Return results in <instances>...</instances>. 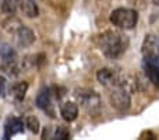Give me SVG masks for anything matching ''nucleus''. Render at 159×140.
I'll return each mask as SVG.
<instances>
[{
  "mask_svg": "<svg viewBox=\"0 0 159 140\" xmlns=\"http://www.w3.org/2000/svg\"><path fill=\"white\" fill-rule=\"evenodd\" d=\"M109 89H111V92H109L111 105L121 112L128 110L131 106V96H129L128 89L122 85H115V87H111Z\"/></svg>",
  "mask_w": 159,
  "mask_h": 140,
  "instance_id": "obj_4",
  "label": "nucleus"
},
{
  "mask_svg": "<svg viewBox=\"0 0 159 140\" xmlns=\"http://www.w3.org/2000/svg\"><path fill=\"white\" fill-rule=\"evenodd\" d=\"M0 60H2V70L10 75V77H16L19 74V57L14 48L6 43L0 44Z\"/></svg>",
  "mask_w": 159,
  "mask_h": 140,
  "instance_id": "obj_2",
  "label": "nucleus"
},
{
  "mask_svg": "<svg viewBox=\"0 0 159 140\" xmlns=\"http://www.w3.org/2000/svg\"><path fill=\"white\" fill-rule=\"evenodd\" d=\"M109 20L114 26L124 28V30H131L138 23V13L132 9H125V7H119L111 13Z\"/></svg>",
  "mask_w": 159,
  "mask_h": 140,
  "instance_id": "obj_3",
  "label": "nucleus"
},
{
  "mask_svg": "<svg viewBox=\"0 0 159 140\" xmlns=\"http://www.w3.org/2000/svg\"><path fill=\"white\" fill-rule=\"evenodd\" d=\"M99 50L102 51V54L107 58L115 60L119 58L126 51L129 45L128 37L122 33L118 31H105L104 34L99 36Z\"/></svg>",
  "mask_w": 159,
  "mask_h": 140,
  "instance_id": "obj_1",
  "label": "nucleus"
},
{
  "mask_svg": "<svg viewBox=\"0 0 159 140\" xmlns=\"http://www.w3.org/2000/svg\"><path fill=\"white\" fill-rule=\"evenodd\" d=\"M7 95V81L3 75H0V96L6 98Z\"/></svg>",
  "mask_w": 159,
  "mask_h": 140,
  "instance_id": "obj_18",
  "label": "nucleus"
},
{
  "mask_svg": "<svg viewBox=\"0 0 159 140\" xmlns=\"http://www.w3.org/2000/svg\"><path fill=\"white\" fill-rule=\"evenodd\" d=\"M70 137V132L68 129L63 126H58L56 130H54V139H58V140H66Z\"/></svg>",
  "mask_w": 159,
  "mask_h": 140,
  "instance_id": "obj_17",
  "label": "nucleus"
},
{
  "mask_svg": "<svg viewBox=\"0 0 159 140\" xmlns=\"http://www.w3.org/2000/svg\"><path fill=\"white\" fill-rule=\"evenodd\" d=\"M60 113L66 122H74L78 116V106L73 102H66L60 106Z\"/></svg>",
  "mask_w": 159,
  "mask_h": 140,
  "instance_id": "obj_12",
  "label": "nucleus"
},
{
  "mask_svg": "<svg viewBox=\"0 0 159 140\" xmlns=\"http://www.w3.org/2000/svg\"><path fill=\"white\" fill-rule=\"evenodd\" d=\"M24 130L23 120L19 117H10L7 119L6 125H4V139H10L11 136L17 133H21Z\"/></svg>",
  "mask_w": 159,
  "mask_h": 140,
  "instance_id": "obj_10",
  "label": "nucleus"
},
{
  "mask_svg": "<svg viewBox=\"0 0 159 140\" xmlns=\"http://www.w3.org/2000/svg\"><path fill=\"white\" fill-rule=\"evenodd\" d=\"M97 79H98V82H101L107 88L115 87V85H122V82H124V78L121 75H118L114 70H109V68L99 70L97 72Z\"/></svg>",
  "mask_w": 159,
  "mask_h": 140,
  "instance_id": "obj_5",
  "label": "nucleus"
},
{
  "mask_svg": "<svg viewBox=\"0 0 159 140\" xmlns=\"http://www.w3.org/2000/svg\"><path fill=\"white\" fill-rule=\"evenodd\" d=\"M36 105L40 109L48 112V108L51 106V92H50L48 88H44V89L40 91V93L36 98Z\"/></svg>",
  "mask_w": 159,
  "mask_h": 140,
  "instance_id": "obj_13",
  "label": "nucleus"
},
{
  "mask_svg": "<svg viewBox=\"0 0 159 140\" xmlns=\"http://www.w3.org/2000/svg\"><path fill=\"white\" fill-rule=\"evenodd\" d=\"M143 70L149 81L159 88V58H143Z\"/></svg>",
  "mask_w": 159,
  "mask_h": 140,
  "instance_id": "obj_7",
  "label": "nucleus"
},
{
  "mask_svg": "<svg viewBox=\"0 0 159 140\" xmlns=\"http://www.w3.org/2000/svg\"><path fill=\"white\" fill-rule=\"evenodd\" d=\"M19 10L29 19H34L39 16V7L34 0H17L16 2Z\"/></svg>",
  "mask_w": 159,
  "mask_h": 140,
  "instance_id": "obj_11",
  "label": "nucleus"
},
{
  "mask_svg": "<svg viewBox=\"0 0 159 140\" xmlns=\"http://www.w3.org/2000/svg\"><path fill=\"white\" fill-rule=\"evenodd\" d=\"M27 89H29L27 82H17L10 88V92H11V96L16 100H23L24 96H26Z\"/></svg>",
  "mask_w": 159,
  "mask_h": 140,
  "instance_id": "obj_14",
  "label": "nucleus"
},
{
  "mask_svg": "<svg viewBox=\"0 0 159 140\" xmlns=\"http://www.w3.org/2000/svg\"><path fill=\"white\" fill-rule=\"evenodd\" d=\"M0 6H2V10L4 13H9V14H13L14 10H16L13 0H0Z\"/></svg>",
  "mask_w": 159,
  "mask_h": 140,
  "instance_id": "obj_16",
  "label": "nucleus"
},
{
  "mask_svg": "<svg viewBox=\"0 0 159 140\" xmlns=\"http://www.w3.org/2000/svg\"><path fill=\"white\" fill-rule=\"evenodd\" d=\"M75 96L80 100V104L83 105L85 109H94V108H98V105H99V96H98V93L94 92V91L81 89Z\"/></svg>",
  "mask_w": 159,
  "mask_h": 140,
  "instance_id": "obj_9",
  "label": "nucleus"
},
{
  "mask_svg": "<svg viewBox=\"0 0 159 140\" xmlns=\"http://www.w3.org/2000/svg\"><path fill=\"white\" fill-rule=\"evenodd\" d=\"M14 38H16V43L19 47H29L34 43L36 40V36H34L33 30L29 28V27L20 26L16 31H14Z\"/></svg>",
  "mask_w": 159,
  "mask_h": 140,
  "instance_id": "obj_8",
  "label": "nucleus"
},
{
  "mask_svg": "<svg viewBox=\"0 0 159 140\" xmlns=\"http://www.w3.org/2000/svg\"><path fill=\"white\" fill-rule=\"evenodd\" d=\"M141 51L143 58H159V38L155 34H146Z\"/></svg>",
  "mask_w": 159,
  "mask_h": 140,
  "instance_id": "obj_6",
  "label": "nucleus"
},
{
  "mask_svg": "<svg viewBox=\"0 0 159 140\" xmlns=\"http://www.w3.org/2000/svg\"><path fill=\"white\" fill-rule=\"evenodd\" d=\"M24 126L31 132V133H39L40 132V120L36 116H27Z\"/></svg>",
  "mask_w": 159,
  "mask_h": 140,
  "instance_id": "obj_15",
  "label": "nucleus"
}]
</instances>
